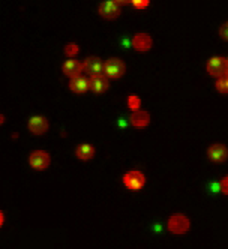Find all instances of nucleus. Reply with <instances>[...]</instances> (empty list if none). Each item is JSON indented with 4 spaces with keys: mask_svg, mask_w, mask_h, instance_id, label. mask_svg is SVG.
<instances>
[{
    "mask_svg": "<svg viewBox=\"0 0 228 249\" xmlns=\"http://www.w3.org/2000/svg\"><path fill=\"white\" fill-rule=\"evenodd\" d=\"M168 230L174 234H185V233L189 230V219L185 215H173L168 221Z\"/></svg>",
    "mask_w": 228,
    "mask_h": 249,
    "instance_id": "obj_2",
    "label": "nucleus"
},
{
    "mask_svg": "<svg viewBox=\"0 0 228 249\" xmlns=\"http://www.w3.org/2000/svg\"><path fill=\"white\" fill-rule=\"evenodd\" d=\"M219 35H221L224 39L228 41V23H225V24L219 29Z\"/></svg>",
    "mask_w": 228,
    "mask_h": 249,
    "instance_id": "obj_20",
    "label": "nucleus"
},
{
    "mask_svg": "<svg viewBox=\"0 0 228 249\" xmlns=\"http://www.w3.org/2000/svg\"><path fill=\"white\" fill-rule=\"evenodd\" d=\"M125 71H126V66L120 59L113 57L104 63V74L105 77H110V78H119V77L125 74Z\"/></svg>",
    "mask_w": 228,
    "mask_h": 249,
    "instance_id": "obj_1",
    "label": "nucleus"
},
{
    "mask_svg": "<svg viewBox=\"0 0 228 249\" xmlns=\"http://www.w3.org/2000/svg\"><path fill=\"white\" fill-rule=\"evenodd\" d=\"M99 14L104 18L107 20H113L117 18L120 15V8H119V2H104L99 6Z\"/></svg>",
    "mask_w": 228,
    "mask_h": 249,
    "instance_id": "obj_6",
    "label": "nucleus"
},
{
    "mask_svg": "<svg viewBox=\"0 0 228 249\" xmlns=\"http://www.w3.org/2000/svg\"><path fill=\"white\" fill-rule=\"evenodd\" d=\"M227 60H228V59H227Z\"/></svg>",
    "mask_w": 228,
    "mask_h": 249,
    "instance_id": "obj_22",
    "label": "nucleus"
},
{
    "mask_svg": "<svg viewBox=\"0 0 228 249\" xmlns=\"http://www.w3.org/2000/svg\"><path fill=\"white\" fill-rule=\"evenodd\" d=\"M69 89L74 92V93H86L89 89H90V81L84 77H75V78H71V83H69Z\"/></svg>",
    "mask_w": 228,
    "mask_h": 249,
    "instance_id": "obj_13",
    "label": "nucleus"
},
{
    "mask_svg": "<svg viewBox=\"0 0 228 249\" xmlns=\"http://www.w3.org/2000/svg\"><path fill=\"white\" fill-rule=\"evenodd\" d=\"M78 51H80L78 45H75V44H68V45L65 47V54H66L68 57H74Z\"/></svg>",
    "mask_w": 228,
    "mask_h": 249,
    "instance_id": "obj_18",
    "label": "nucleus"
},
{
    "mask_svg": "<svg viewBox=\"0 0 228 249\" xmlns=\"http://www.w3.org/2000/svg\"><path fill=\"white\" fill-rule=\"evenodd\" d=\"M140 105H141V101L138 96H135V95H131L128 98V107L131 108V110H135V111H138L140 110Z\"/></svg>",
    "mask_w": 228,
    "mask_h": 249,
    "instance_id": "obj_16",
    "label": "nucleus"
},
{
    "mask_svg": "<svg viewBox=\"0 0 228 249\" xmlns=\"http://www.w3.org/2000/svg\"><path fill=\"white\" fill-rule=\"evenodd\" d=\"M149 122H150V116L146 111L138 110V111H134V114L131 116V123L135 128H144L149 124Z\"/></svg>",
    "mask_w": 228,
    "mask_h": 249,
    "instance_id": "obj_14",
    "label": "nucleus"
},
{
    "mask_svg": "<svg viewBox=\"0 0 228 249\" xmlns=\"http://www.w3.org/2000/svg\"><path fill=\"white\" fill-rule=\"evenodd\" d=\"M84 71H87L92 77L102 75L104 72V63L98 57H87L84 62Z\"/></svg>",
    "mask_w": 228,
    "mask_h": 249,
    "instance_id": "obj_10",
    "label": "nucleus"
},
{
    "mask_svg": "<svg viewBox=\"0 0 228 249\" xmlns=\"http://www.w3.org/2000/svg\"><path fill=\"white\" fill-rule=\"evenodd\" d=\"M29 164L32 165L35 170H45L50 165V155L47 152L36 150V152H33L32 155H30Z\"/></svg>",
    "mask_w": 228,
    "mask_h": 249,
    "instance_id": "obj_5",
    "label": "nucleus"
},
{
    "mask_svg": "<svg viewBox=\"0 0 228 249\" xmlns=\"http://www.w3.org/2000/svg\"><path fill=\"white\" fill-rule=\"evenodd\" d=\"M216 89L219 93H228V78L227 77H221L216 81Z\"/></svg>",
    "mask_w": 228,
    "mask_h": 249,
    "instance_id": "obj_17",
    "label": "nucleus"
},
{
    "mask_svg": "<svg viewBox=\"0 0 228 249\" xmlns=\"http://www.w3.org/2000/svg\"><path fill=\"white\" fill-rule=\"evenodd\" d=\"M207 155L212 161L215 162H224L228 158V149L224 144H213L207 150Z\"/></svg>",
    "mask_w": 228,
    "mask_h": 249,
    "instance_id": "obj_9",
    "label": "nucleus"
},
{
    "mask_svg": "<svg viewBox=\"0 0 228 249\" xmlns=\"http://www.w3.org/2000/svg\"><path fill=\"white\" fill-rule=\"evenodd\" d=\"M227 69H228V60L224 57H212L207 62V72L213 77H218V78L225 75Z\"/></svg>",
    "mask_w": 228,
    "mask_h": 249,
    "instance_id": "obj_3",
    "label": "nucleus"
},
{
    "mask_svg": "<svg viewBox=\"0 0 228 249\" xmlns=\"http://www.w3.org/2000/svg\"><path fill=\"white\" fill-rule=\"evenodd\" d=\"M29 129L32 131L33 134H36V135L45 134L48 131V122L42 116H35V117H32L29 120Z\"/></svg>",
    "mask_w": 228,
    "mask_h": 249,
    "instance_id": "obj_7",
    "label": "nucleus"
},
{
    "mask_svg": "<svg viewBox=\"0 0 228 249\" xmlns=\"http://www.w3.org/2000/svg\"><path fill=\"white\" fill-rule=\"evenodd\" d=\"M132 5L137 9H144L146 6H149V0H135V2H132Z\"/></svg>",
    "mask_w": 228,
    "mask_h": 249,
    "instance_id": "obj_19",
    "label": "nucleus"
},
{
    "mask_svg": "<svg viewBox=\"0 0 228 249\" xmlns=\"http://www.w3.org/2000/svg\"><path fill=\"white\" fill-rule=\"evenodd\" d=\"M81 71H84V63H80V62L75 59H69L63 63V74L71 77V78L80 77Z\"/></svg>",
    "mask_w": 228,
    "mask_h": 249,
    "instance_id": "obj_8",
    "label": "nucleus"
},
{
    "mask_svg": "<svg viewBox=\"0 0 228 249\" xmlns=\"http://www.w3.org/2000/svg\"><path fill=\"white\" fill-rule=\"evenodd\" d=\"M75 153H77V156L83 161H87V159H92L93 155H95V149L90 146V144H80L77 147V150H75Z\"/></svg>",
    "mask_w": 228,
    "mask_h": 249,
    "instance_id": "obj_15",
    "label": "nucleus"
},
{
    "mask_svg": "<svg viewBox=\"0 0 228 249\" xmlns=\"http://www.w3.org/2000/svg\"><path fill=\"white\" fill-rule=\"evenodd\" d=\"M221 191H222L225 195H228V176L224 177L222 182H221Z\"/></svg>",
    "mask_w": 228,
    "mask_h": 249,
    "instance_id": "obj_21",
    "label": "nucleus"
},
{
    "mask_svg": "<svg viewBox=\"0 0 228 249\" xmlns=\"http://www.w3.org/2000/svg\"><path fill=\"white\" fill-rule=\"evenodd\" d=\"M123 183L131 191H140L146 183V177L140 171H129L123 177Z\"/></svg>",
    "mask_w": 228,
    "mask_h": 249,
    "instance_id": "obj_4",
    "label": "nucleus"
},
{
    "mask_svg": "<svg viewBox=\"0 0 228 249\" xmlns=\"http://www.w3.org/2000/svg\"><path fill=\"white\" fill-rule=\"evenodd\" d=\"M132 47L138 51H147L152 48V38L146 33H138L135 35L132 39Z\"/></svg>",
    "mask_w": 228,
    "mask_h": 249,
    "instance_id": "obj_12",
    "label": "nucleus"
},
{
    "mask_svg": "<svg viewBox=\"0 0 228 249\" xmlns=\"http://www.w3.org/2000/svg\"><path fill=\"white\" fill-rule=\"evenodd\" d=\"M90 90L95 93H104L108 89L110 83L108 78L105 75H96V77H90Z\"/></svg>",
    "mask_w": 228,
    "mask_h": 249,
    "instance_id": "obj_11",
    "label": "nucleus"
}]
</instances>
